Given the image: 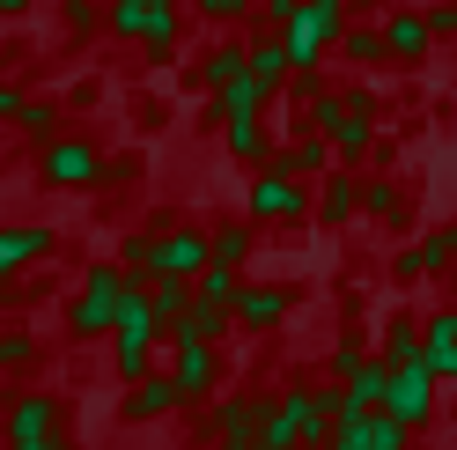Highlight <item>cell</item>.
Here are the masks:
<instances>
[]
</instances>
